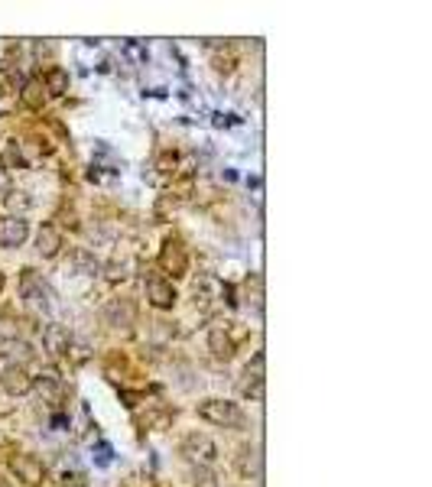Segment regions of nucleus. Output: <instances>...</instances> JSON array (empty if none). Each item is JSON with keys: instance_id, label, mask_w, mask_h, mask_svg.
<instances>
[{"instance_id": "nucleus-7", "label": "nucleus", "mask_w": 432, "mask_h": 487, "mask_svg": "<svg viewBox=\"0 0 432 487\" xmlns=\"http://www.w3.org/2000/svg\"><path fill=\"white\" fill-rule=\"evenodd\" d=\"M147 299H150V306L153 309H163V312H166V309L176 306V289H172V283H169L166 276L150 273L147 276Z\"/></svg>"}, {"instance_id": "nucleus-12", "label": "nucleus", "mask_w": 432, "mask_h": 487, "mask_svg": "<svg viewBox=\"0 0 432 487\" xmlns=\"http://www.w3.org/2000/svg\"><path fill=\"white\" fill-rule=\"evenodd\" d=\"M69 341H72V335L62 325H46L42 329V348L49 351V358H62L69 351Z\"/></svg>"}, {"instance_id": "nucleus-26", "label": "nucleus", "mask_w": 432, "mask_h": 487, "mask_svg": "<svg viewBox=\"0 0 432 487\" xmlns=\"http://www.w3.org/2000/svg\"><path fill=\"white\" fill-rule=\"evenodd\" d=\"M3 286H7V279H3V273H0V293H3Z\"/></svg>"}, {"instance_id": "nucleus-15", "label": "nucleus", "mask_w": 432, "mask_h": 487, "mask_svg": "<svg viewBox=\"0 0 432 487\" xmlns=\"http://www.w3.org/2000/svg\"><path fill=\"white\" fill-rule=\"evenodd\" d=\"M10 169H26V159H23L17 140H7V147H3V172Z\"/></svg>"}, {"instance_id": "nucleus-25", "label": "nucleus", "mask_w": 432, "mask_h": 487, "mask_svg": "<svg viewBox=\"0 0 432 487\" xmlns=\"http://www.w3.org/2000/svg\"><path fill=\"white\" fill-rule=\"evenodd\" d=\"M10 192V179H7V172L0 169V195H7Z\"/></svg>"}, {"instance_id": "nucleus-5", "label": "nucleus", "mask_w": 432, "mask_h": 487, "mask_svg": "<svg viewBox=\"0 0 432 487\" xmlns=\"http://www.w3.org/2000/svg\"><path fill=\"white\" fill-rule=\"evenodd\" d=\"M23 296L30 299L36 309H42V312H53V289H49V283L46 279H39V276L33 273V270H23Z\"/></svg>"}, {"instance_id": "nucleus-20", "label": "nucleus", "mask_w": 432, "mask_h": 487, "mask_svg": "<svg viewBox=\"0 0 432 487\" xmlns=\"http://www.w3.org/2000/svg\"><path fill=\"white\" fill-rule=\"evenodd\" d=\"M65 354H69V360H72V364H84V360L91 358V348H88L84 341L72 338V341H69V351H65Z\"/></svg>"}, {"instance_id": "nucleus-17", "label": "nucleus", "mask_w": 432, "mask_h": 487, "mask_svg": "<svg viewBox=\"0 0 432 487\" xmlns=\"http://www.w3.org/2000/svg\"><path fill=\"white\" fill-rule=\"evenodd\" d=\"M20 98H23V104L33 107V111L42 107V82H36V78H33V82H23Z\"/></svg>"}, {"instance_id": "nucleus-8", "label": "nucleus", "mask_w": 432, "mask_h": 487, "mask_svg": "<svg viewBox=\"0 0 432 487\" xmlns=\"http://www.w3.org/2000/svg\"><path fill=\"white\" fill-rule=\"evenodd\" d=\"M0 387L10 393V396H26L33 390V377L26 374V367L20 364H7L3 374H0Z\"/></svg>"}, {"instance_id": "nucleus-14", "label": "nucleus", "mask_w": 432, "mask_h": 487, "mask_svg": "<svg viewBox=\"0 0 432 487\" xmlns=\"http://www.w3.org/2000/svg\"><path fill=\"white\" fill-rule=\"evenodd\" d=\"M42 88H46L53 98L65 95V91H69V72H65V68H59V65L46 68V75H42Z\"/></svg>"}, {"instance_id": "nucleus-21", "label": "nucleus", "mask_w": 432, "mask_h": 487, "mask_svg": "<svg viewBox=\"0 0 432 487\" xmlns=\"http://www.w3.org/2000/svg\"><path fill=\"white\" fill-rule=\"evenodd\" d=\"M17 88H20V75L13 68H0V95H10Z\"/></svg>"}, {"instance_id": "nucleus-19", "label": "nucleus", "mask_w": 432, "mask_h": 487, "mask_svg": "<svg viewBox=\"0 0 432 487\" xmlns=\"http://www.w3.org/2000/svg\"><path fill=\"white\" fill-rule=\"evenodd\" d=\"M75 266H78L84 276H98V270H101V264H98L88 250H75Z\"/></svg>"}, {"instance_id": "nucleus-2", "label": "nucleus", "mask_w": 432, "mask_h": 487, "mask_svg": "<svg viewBox=\"0 0 432 487\" xmlns=\"http://www.w3.org/2000/svg\"><path fill=\"white\" fill-rule=\"evenodd\" d=\"M182 455L189 458V461H195V465H205V468H208L211 461L218 458V445L211 442L208 435L189 432L186 439H182Z\"/></svg>"}, {"instance_id": "nucleus-22", "label": "nucleus", "mask_w": 432, "mask_h": 487, "mask_svg": "<svg viewBox=\"0 0 432 487\" xmlns=\"http://www.w3.org/2000/svg\"><path fill=\"white\" fill-rule=\"evenodd\" d=\"M189 477H192V484H195V487H218V484H215V475H211V471H208L205 465L192 468Z\"/></svg>"}, {"instance_id": "nucleus-9", "label": "nucleus", "mask_w": 432, "mask_h": 487, "mask_svg": "<svg viewBox=\"0 0 432 487\" xmlns=\"http://www.w3.org/2000/svg\"><path fill=\"white\" fill-rule=\"evenodd\" d=\"M30 237V221L26 218H0V247H23Z\"/></svg>"}, {"instance_id": "nucleus-23", "label": "nucleus", "mask_w": 432, "mask_h": 487, "mask_svg": "<svg viewBox=\"0 0 432 487\" xmlns=\"http://www.w3.org/2000/svg\"><path fill=\"white\" fill-rule=\"evenodd\" d=\"M241 471L244 475H260V455L257 452H244V458H241Z\"/></svg>"}, {"instance_id": "nucleus-16", "label": "nucleus", "mask_w": 432, "mask_h": 487, "mask_svg": "<svg viewBox=\"0 0 432 487\" xmlns=\"http://www.w3.org/2000/svg\"><path fill=\"white\" fill-rule=\"evenodd\" d=\"M0 348H3V351H0L3 358L17 360L20 367H23V360H26V358H33V351H30V344H26V341H3Z\"/></svg>"}, {"instance_id": "nucleus-3", "label": "nucleus", "mask_w": 432, "mask_h": 487, "mask_svg": "<svg viewBox=\"0 0 432 487\" xmlns=\"http://www.w3.org/2000/svg\"><path fill=\"white\" fill-rule=\"evenodd\" d=\"M264 377H267V358H264V351H257L253 360L244 367V380L237 383V390L244 396H251V400H260L264 396Z\"/></svg>"}, {"instance_id": "nucleus-4", "label": "nucleus", "mask_w": 432, "mask_h": 487, "mask_svg": "<svg viewBox=\"0 0 432 487\" xmlns=\"http://www.w3.org/2000/svg\"><path fill=\"white\" fill-rule=\"evenodd\" d=\"M159 266L172 276H186L189 270V254H186V247H182L179 237H166L163 247H159Z\"/></svg>"}, {"instance_id": "nucleus-10", "label": "nucleus", "mask_w": 432, "mask_h": 487, "mask_svg": "<svg viewBox=\"0 0 432 487\" xmlns=\"http://www.w3.org/2000/svg\"><path fill=\"white\" fill-rule=\"evenodd\" d=\"M36 250H39L42 260H53L62 250V231L55 224H42L39 234H36Z\"/></svg>"}, {"instance_id": "nucleus-11", "label": "nucleus", "mask_w": 432, "mask_h": 487, "mask_svg": "<svg viewBox=\"0 0 432 487\" xmlns=\"http://www.w3.org/2000/svg\"><path fill=\"white\" fill-rule=\"evenodd\" d=\"M105 318H107V325H114V329H120V325H134V318H137V309L130 306L127 299H111L105 306Z\"/></svg>"}, {"instance_id": "nucleus-13", "label": "nucleus", "mask_w": 432, "mask_h": 487, "mask_svg": "<svg viewBox=\"0 0 432 487\" xmlns=\"http://www.w3.org/2000/svg\"><path fill=\"white\" fill-rule=\"evenodd\" d=\"M208 351L215 358H224V360L234 354V338L228 335V325H215L208 331Z\"/></svg>"}, {"instance_id": "nucleus-24", "label": "nucleus", "mask_w": 432, "mask_h": 487, "mask_svg": "<svg viewBox=\"0 0 432 487\" xmlns=\"http://www.w3.org/2000/svg\"><path fill=\"white\" fill-rule=\"evenodd\" d=\"M53 53H55L53 43H36V55H39V59H42V55H53Z\"/></svg>"}, {"instance_id": "nucleus-6", "label": "nucleus", "mask_w": 432, "mask_h": 487, "mask_svg": "<svg viewBox=\"0 0 432 487\" xmlns=\"http://www.w3.org/2000/svg\"><path fill=\"white\" fill-rule=\"evenodd\" d=\"M10 471L17 475V481H23L26 487H39L42 477H46V465H42L36 455H13Z\"/></svg>"}, {"instance_id": "nucleus-1", "label": "nucleus", "mask_w": 432, "mask_h": 487, "mask_svg": "<svg viewBox=\"0 0 432 487\" xmlns=\"http://www.w3.org/2000/svg\"><path fill=\"white\" fill-rule=\"evenodd\" d=\"M199 419H205V423H211V425H222V429H237V425H244L241 406L231 403V400H205V403H199Z\"/></svg>"}, {"instance_id": "nucleus-18", "label": "nucleus", "mask_w": 432, "mask_h": 487, "mask_svg": "<svg viewBox=\"0 0 432 487\" xmlns=\"http://www.w3.org/2000/svg\"><path fill=\"white\" fill-rule=\"evenodd\" d=\"M33 201L26 199V192H7V208L13 212V218H23V214L30 212Z\"/></svg>"}]
</instances>
